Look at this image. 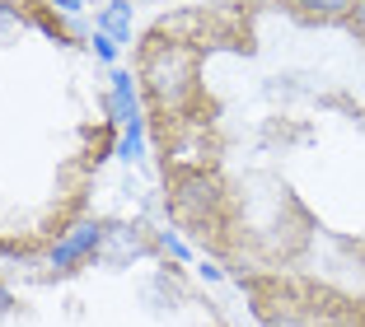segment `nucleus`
<instances>
[{
    "mask_svg": "<svg viewBox=\"0 0 365 327\" xmlns=\"http://www.w3.org/2000/svg\"><path fill=\"white\" fill-rule=\"evenodd\" d=\"M140 80H145V89L160 108H182L197 94V52H187L178 43L150 47L145 66H140Z\"/></svg>",
    "mask_w": 365,
    "mask_h": 327,
    "instance_id": "nucleus-1",
    "label": "nucleus"
},
{
    "mask_svg": "<svg viewBox=\"0 0 365 327\" xmlns=\"http://www.w3.org/2000/svg\"><path fill=\"white\" fill-rule=\"evenodd\" d=\"M103 234H108V229H98V224H76V229H71V234H66V239L52 248V266H56V271H66V266L80 262L85 253H98Z\"/></svg>",
    "mask_w": 365,
    "mask_h": 327,
    "instance_id": "nucleus-2",
    "label": "nucleus"
},
{
    "mask_svg": "<svg viewBox=\"0 0 365 327\" xmlns=\"http://www.w3.org/2000/svg\"><path fill=\"white\" fill-rule=\"evenodd\" d=\"M202 201H206V206H215V182L211 178H202V173L178 178V197H173V206H178L182 215H202Z\"/></svg>",
    "mask_w": 365,
    "mask_h": 327,
    "instance_id": "nucleus-3",
    "label": "nucleus"
},
{
    "mask_svg": "<svg viewBox=\"0 0 365 327\" xmlns=\"http://www.w3.org/2000/svg\"><path fill=\"white\" fill-rule=\"evenodd\" d=\"M108 80H113V113H118V122H140L136 85H131V75H127V71H113Z\"/></svg>",
    "mask_w": 365,
    "mask_h": 327,
    "instance_id": "nucleus-4",
    "label": "nucleus"
},
{
    "mask_svg": "<svg viewBox=\"0 0 365 327\" xmlns=\"http://www.w3.org/2000/svg\"><path fill=\"white\" fill-rule=\"evenodd\" d=\"M98 28L113 38V43H127L131 38V5H122V0H113L103 14H98Z\"/></svg>",
    "mask_w": 365,
    "mask_h": 327,
    "instance_id": "nucleus-5",
    "label": "nucleus"
},
{
    "mask_svg": "<svg viewBox=\"0 0 365 327\" xmlns=\"http://www.w3.org/2000/svg\"><path fill=\"white\" fill-rule=\"evenodd\" d=\"M300 14H314V19H351L356 0H295Z\"/></svg>",
    "mask_w": 365,
    "mask_h": 327,
    "instance_id": "nucleus-6",
    "label": "nucleus"
},
{
    "mask_svg": "<svg viewBox=\"0 0 365 327\" xmlns=\"http://www.w3.org/2000/svg\"><path fill=\"white\" fill-rule=\"evenodd\" d=\"M140 150H145V122H127V131H122V145H118V159H140Z\"/></svg>",
    "mask_w": 365,
    "mask_h": 327,
    "instance_id": "nucleus-7",
    "label": "nucleus"
},
{
    "mask_svg": "<svg viewBox=\"0 0 365 327\" xmlns=\"http://www.w3.org/2000/svg\"><path fill=\"white\" fill-rule=\"evenodd\" d=\"M140 257V239H136V234H127V229H118V234H113V262H122V257Z\"/></svg>",
    "mask_w": 365,
    "mask_h": 327,
    "instance_id": "nucleus-8",
    "label": "nucleus"
},
{
    "mask_svg": "<svg viewBox=\"0 0 365 327\" xmlns=\"http://www.w3.org/2000/svg\"><path fill=\"white\" fill-rule=\"evenodd\" d=\"M160 248H164V253H173L178 262H192V248H187V243H182L173 229H164V234H160Z\"/></svg>",
    "mask_w": 365,
    "mask_h": 327,
    "instance_id": "nucleus-9",
    "label": "nucleus"
},
{
    "mask_svg": "<svg viewBox=\"0 0 365 327\" xmlns=\"http://www.w3.org/2000/svg\"><path fill=\"white\" fill-rule=\"evenodd\" d=\"M94 52L103 56V61H118V43H113L108 33H98V38H94Z\"/></svg>",
    "mask_w": 365,
    "mask_h": 327,
    "instance_id": "nucleus-10",
    "label": "nucleus"
},
{
    "mask_svg": "<svg viewBox=\"0 0 365 327\" xmlns=\"http://www.w3.org/2000/svg\"><path fill=\"white\" fill-rule=\"evenodd\" d=\"M351 28H356V38L365 43V0H356V14H351Z\"/></svg>",
    "mask_w": 365,
    "mask_h": 327,
    "instance_id": "nucleus-11",
    "label": "nucleus"
},
{
    "mask_svg": "<svg viewBox=\"0 0 365 327\" xmlns=\"http://www.w3.org/2000/svg\"><path fill=\"white\" fill-rule=\"evenodd\" d=\"M267 327H304L300 318H267Z\"/></svg>",
    "mask_w": 365,
    "mask_h": 327,
    "instance_id": "nucleus-12",
    "label": "nucleus"
},
{
    "mask_svg": "<svg viewBox=\"0 0 365 327\" xmlns=\"http://www.w3.org/2000/svg\"><path fill=\"white\" fill-rule=\"evenodd\" d=\"M10 308H14V299H10V290H0V318H10Z\"/></svg>",
    "mask_w": 365,
    "mask_h": 327,
    "instance_id": "nucleus-13",
    "label": "nucleus"
},
{
    "mask_svg": "<svg viewBox=\"0 0 365 327\" xmlns=\"http://www.w3.org/2000/svg\"><path fill=\"white\" fill-rule=\"evenodd\" d=\"M52 5H56V10H66V14H76V10H80V0H52Z\"/></svg>",
    "mask_w": 365,
    "mask_h": 327,
    "instance_id": "nucleus-14",
    "label": "nucleus"
}]
</instances>
